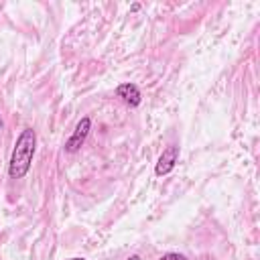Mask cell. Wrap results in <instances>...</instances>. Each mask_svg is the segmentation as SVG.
<instances>
[{"label":"cell","instance_id":"obj_1","mask_svg":"<svg viewBox=\"0 0 260 260\" xmlns=\"http://www.w3.org/2000/svg\"><path fill=\"white\" fill-rule=\"evenodd\" d=\"M37 152V130L26 126L14 140L10 160H8V177L10 179H24L32 167V158Z\"/></svg>","mask_w":260,"mask_h":260},{"label":"cell","instance_id":"obj_2","mask_svg":"<svg viewBox=\"0 0 260 260\" xmlns=\"http://www.w3.org/2000/svg\"><path fill=\"white\" fill-rule=\"evenodd\" d=\"M89 132H91V118H89V116H83V118L75 124L71 136L67 138V142H65V152H69V154L77 152V150L85 144Z\"/></svg>","mask_w":260,"mask_h":260},{"label":"cell","instance_id":"obj_3","mask_svg":"<svg viewBox=\"0 0 260 260\" xmlns=\"http://www.w3.org/2000/svg\"><path fill=\"white\" fill-rule=\"evenodd\" d=\"M179 154H181L179 144H169V146L160 152V156H158V160H156V165H154V175H156V177L169 175V173L175 169V165L179 162Z\"/></svg>","mask_w":260,"mask_h":260},{"label":"cell","instance_id":"obj_4","mask_svg":"<svg viewBox=\"0 0 260 260\" xmlns=\"http://www.w3.org/2000/svg\"><path fill=\"white\" fill-rule=\"evenodd\" d=\"M116 95H118L126 106H130V108H136V106H140V102H142V93H140L138 85L132 83V81L120 83V85L116 87Z\"/></svg>","mask_w":260,"mask_h":260},{"label":"cell","instance_id":"obj_5","mask_svg":"<svg viewBox=\"0 0 260 260\" xmlns=\"http://www.w3.org/2000/svg\"><path fill=\"white\" fill-rule=\"evenodd\" d=\"M158 260H187L183 254H179V252H167V254H162Z\"/></svg>","mask_w":260,"mask_h":260},{"label":"cell","instance_id":"obj_6","mask_svg":"<svg viewBox=\"0 0 260 260\" xmlns=\"http://www.w3.org/2000/svg\"><path fill=\"white\" fill-rule=\"evenodd\" d=\"M138 8H140V4H138V2H134V4H132V6H130V10H132V12H136V10H138Z\"/></svg>","mask_w":260,"mask_h":260},{"label":"cell","instance_id":"obj_7","mask_svg":"<svg viewBox=\"0 0 260 260\" xmlns=\"http://www.w3.org/2000/svg\"><path fill=\"white\" fill-rule=\"evenodd\" d=\"M67 260H85L83 256H73V258H67Z\"/></svg>","mask_w":260,"mask_h":260},{"label":"cell","instance_id":"obj_8","mask_svg":"<svg viewBox=\"0 0 260 260\" xmlns=\"http://www.w3.org/2000/svg\"><path fill=\"white\" fill-rule=\"evenodd\" d=\"M128 260H140V256H136V254H134V256H130Z\"/></svg>","mask_w":260,"mask_h":260},{"label":"cell","instance_id":"obj_9","mask_svg":"<svg viewBox=\"0 0 260 260\" xmlns=\"http://www.w3.org/2000/svg\"><path fill=\"white\" fill-rule=\"evenodd\" d=\"M4 130V122H2V116H0V132Z\"/></svg>","mask_w":260,"mask_h":260}]
</instances>
